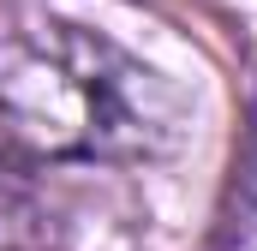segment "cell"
Listing matches in <instances>:
<instances>
[{
  "mask_svg": "<svg viewBox=\"0 0 257 251\" xmlns=\"http://www.w3.org/2000/svg\"><path fill=\"white\" fill-rule=\"evenodd\" d=\"M221 251H257V126L245 138V156L233 168V191L221 209Z\"/></svg>",
  "mask_w": 257,
  "mask_h": 251,
  "instance_id": "2",
  "label": "cell"
},
{
  "mask_svg": "<svg viewBox=\"0 0 257 251\" xmlns=\"http://www.w3.org/2000/svg\"><path fill=\"white\" fill-rule=\"evenodd\" d=\"M0 126L48 162H162L186 144V96L114 36L72 18L0 30Z\"/></svg>",
  "mask_w": 257,
  "mask_h": 251,
  "instance_id": "1",
  "label": "cell"
}]
</instances>
